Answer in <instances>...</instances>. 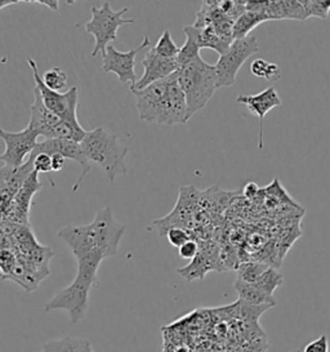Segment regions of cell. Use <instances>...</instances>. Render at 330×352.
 Here are the masks:
<instances>
[{
    "instance_id": "6da1fadb",
    "label": "cell",
    "mask_w": 330,
    "mask_h": 352,
    "mask_svg": "<svg viewBox=\"0 0 330 352\" xmlns=\"http://www.w3.org/2000/svg\"><path fill=\"white\" fill-rule=\"evenodd\" d=\"M135 97L140 119L147 123L168 125L188 122L187 104L177 73L169 75L141 91H131Z\"/></svg>"
},
{
    "instance_id": "7a4b0ae2",
    "label": "cell",
    "mask_w": 330,
    "mask_h": 352,
    "mask_svg": "<svg viewBox=\"0 0 330 352\" xmlns=\"http://www.w3.org/2000/svg\"><path fill=\"white\" fill-rule=\"evenodd\" d=\"M104 257L98 250L88 253L76 258L78 261V274L72 284L58 292L47 305L45 312L53 310L67 311L70 321L76 324L84 319L88 310V298L92 288L100 265Z\"/></svg>"
},
{
    "instance_id": "3957f363",
    "label": "cell",
    "mask_w": 330,
    "mask_h": 352,
    "mask_svg": "<svg viewBox=\"0 0 330 352\" xmlns=\"http://www.w3.org/2000/svg\"><path fill=\"white\" fill-rule=\"evenodd\" d=\"M178 84L185 94L188 119L204 109L217 89L214 65L206 63L200 56L181 66L177 72Z\"/></svg>"
},
{
    "instance_id": "277c9868",
    "label": "cell",
    "mask_w": 330,
    "mask_h": 352,
    "mask_svg": "<svg viewBox=\"0 0 330 352\" xmlns=\"http://www.w3.org/2000/svg\"><path fill=\"white\" fill-rule=\"evenodd\" d=\"M80 147L88 162L100 166L111 182L119 175L126 173L128 147L122 145L116 135L109 133L102 126L87 132Z\"/></svg>"
},
{
    "instance_id": "5b68a950",
    "label": "cell",
    "mask_w": 330,
    "mask_h": 352,
    "mask_svg": "<svg viewBox=\"0 0 330 352\" xmlns=\"http://www.w3.org/2000/svg\"><path fill=\"white\" fill-rule=\"evenodd\" d=\"M92 19L85 23V32L94 38V48L92 56L96 57L98 53L104 54L107 45L116 41L118 30L128 23H133L134 20H126L123 16L128 8L120 11H113L111 4L104 1L102 7H92Z\"/></svg>"
},
{
    "instance_id": "8992f818",
    "label": "cell",
    "mask_w": 330,
    "mask_h": 352,
    "mask_svg": "<svg viewBox=\"0 0 330 352\" xmlns=\"http://www.w3.org/2000/svg\"><path fill=\"white\" fill-rule=\"evenodd\" d=\"M259 51L257 38L249 35L243 39H235L226 52L219 56L214 65L217 88L232 87L236 82L237 73L248 58Z\"/></svg>"
},
{
    "instance_id": "52a82bcc",
    "label": "cell",
    "mask_w": 330,
    "mask_h": 352,
    "mask_svg": "<svg viewBox=\"0 0 330 352\" xmlns=\"http://www.w3.org/2000/svg\"><path fill=\"white\" fill-rule=\"evenodd\" d=\"M28 63L30 66L31 72L34 75V80L36 84L35 88L39 91L44 104L51 110L53 114L57 115L63 122H67V123H72V124H79L78 115H76L78 88L72 87L65 94L51 91L50 88L45 87V84L43 83L36 63L29 58Z\"/></svg>"
},
{
    "instance_id": "ba28073f",
    "label": "cell",
    "mask_w": 330,
    "mask_h": 352,
    "mask_svg": "<svg viewBox=\"0 0 330 352\" xmlns=\"http://www.w3.org/2000/svg\"><path fill=\"white\" fill-rule=\"evenodd\" d=\"M89 225L92 228L96 249L102 253L104 258L115 256L125 232V226L115 219L113 209L110 207L100 209Z\"/></svg>"
},
{
    "instance_id": "9c48e42d",
    "label": "cell",
    "mask_w": 330,
    "mask_h": 352,
    "mask_svg": "<svg viewBox=\"0 0 330 352\" xmlns=\"http://www.w3.org/2000/svg\"><path fill=\"white\" fill-rule=\"evenodd\" d=\"M38 137L34 131L26 126L21 132H7L0 129V138L6 144V151L0 154V162L10 168H20L31 155L35 146L38 145Z\"/></svg>"
},
{
    "instance_id": "30bf717a",
    "label": "cell",
    "mask_w": 330,
    "mask_h": 352,
    "mask_svg": "<svg viewBox=\"0 0 330 352\" xmlns=\"http://www.w3.org/2000/svg\"><path fill=\"white\" fill-rule=\"evenodd\" d=\"M150 39L147 35H144V42L140 44V47L131 50L128 52H120L113 45H107L106 52L102 54V70L104 73H113L119 82L122 83H131L132 85L138 82L137 74L134 70L135 66V57L144 48L151 47Z\"/></svg>"
},
{
    "instance_id": "8fae6325",
    "label": "cell",
    "mask_w": 330,
    "mask_h": 352,
    "mask_svg": "<svg viewBox=\"0 0 330 352\" xmlns=\"http://www.w3.org/2000/svg\"><path fill=\"white\" fill-rule=\"evenodd\" d=\"M36 154H48V155H61L65 160L70 159L76 162L79 166H82V173L79 176V179L76 181L74 191L76 192L79 190V186L82 184V178L87 176L91 172V163L88 162V159L82 153L80 144L69 141V140H44L41 142H38V145L35 146L34 151L31 153V155H36Z\"/></svg>"
},
{
    "instance_id": "7c38bea8",
    "label": "cell",
    "mask_w": 330,
    "mask_h": 352,
    "mask_svg": "<svg viewBox=\"0 0 330 352\" xmlns=\"http://www.w3.org/2000/svg\"><path fill=\"white\" fill-rule=\"evenodd\" d=\"M226 271L221 259V250L216 244H206L199 248V253L187 266L177 270V272L184 276L187 281L203 280L209 271Z\"/></svg>"
},
{
    "instance_id": "4fadbf2b",
    "label": "cell",
    "mask_w": 330,
    "mask_h": 352,
    "mask_svg": "<svg viewBox=\"0 0 330 352\" xmlns=\"http://www.w3.org/2000/svg\"><path fill=\"white\" fill-rule=\"evenodd\" d=\"M144 73L138 82L131 85V91H141L144 89L146 87L156 83L162 79L168 78L169 75L177 73L178 72V63L175 61V58H163L159 54H156L153 47H150V51L146 53L144 61Z\"/></svg>"
},
{
    "instance_id": "5bb4252c",
    "label": "cell",
    "mask_w": 330,
    "mask_h": 352,
    "mask_svg": "<svg viewBox=\"0 0 330 352\" xmlns=\"http://www.w3.org/2000/svg\"><path fill=\"white\" fill-rule=\"evenodd\" d=\"M237 104H245L252 114L257 115L259 119V132H258V148H263V120L265 116L274 109L281 106V100L274 87H268L267 89L257 94L239 96Z\"/></svg>"
},
{
    "instance_id": "9a60e30c",
    "label": "cell",
    "mask_w": 330,
    "mask_h": 352,
    "mask_svg": "<svg viewBox=\"0 0 330 352\" xmlns=\"http://www.w3.org/2000/svg\"><path fill=\"white\" fill-rule=\"evenodd\" d=\"M58 238L62 239L70 247L75 258L87 256L88 253L97 250L91 225L66 226L58 231Z\"/></svg>"
},
{
    "instance_id": "2e32d148",
    "label": "cell",
    "mask_w": 330,
    "mask_h": 352,
    "mask_svg": "<svg viewBox=\"0 0 330 352\" xmlns=\"http://www.w3.org/2000/svg\"><path fill=\"white\" fill-rule=\"evenodd\" d=\"M32 159L28 157L26 163L20 168H0V199L10 200L16 197L28 177L32 172Z\"/></svg>"
},
{
    "instance_id": "e0dca14e",
    "label": "cell",
    "mask_w": 330,
    "mask_h": 352,
    "mask_svg": "<svg viewBox=\"0 0 330 352\" xmlns=\"http://www.w3.org/2000/svg\"><path fill=\"white\" fill-rule=\"evenodd\" d=\"M61 122V119L44 104L39 91L34 89V102L31 104L29 128L38 135L47 138L52 129Z\"/></svg>"
},
{
    "instance_id": "ac0fdd59",
    "label": "cell",
    "mask_w": 330,
    "mask_h": 352,
    "mask_svg": "<svg viewBox=\"0 0 330 352\" xmlns=\"http://www.w3.org/2000/svg\"><path fill=\"white\" fill-rule=\"evenodd\" d=\"M41 188V182L38 179V173L35 170L31 172L30 176L25 181L16 197H13V214L23 223H28L29 212H30L31 199Z\"/></svg>"
},
{
    "instance_id": "d6986e66",
    "label": "cell",
    "mask_w": 330,
    "mask_h": 352,
    "mask_svg": "<svg viewBox=\"0 0 330 352\" xmlns=\"http://www.w3.org/2000/svg\"><path fill=\"white\" fill-rule=\"evenodd\" d=\"M234 288L236 290L239 300L249 303V305H253V306L268 305L271 307H274L276 305V300L274 297L261 292L254 284H249V283H244L241 280L236 279L234 283Z\"/></svg>"
},
{
    "instance_id": "ffe728a7",
    "label": "cell",
    "mask_w": 330,
    "mask_h": 352,
    "mask_svg": "<svg viewBox=\"0 0 330 352\" xmlns=\"http://www.w3.org/2000/svg\"><path fill=\"white\" fill-rule=\"evenodd\" d=\"M266 21H270V19L263 13L252 11L244 12L236 21L234 22V28H232L234 41L247 38L249 36V34L257 28L258 25Z\"/></svg>"
},
{
    "instance_id": "44dd1931",
    "label": "cell",
    "mask_w": 330,
    "mask_h": 352,
    "mask_svg": "<svg viewBox=\"0 0 330 352\" xmlns=\"http://www.w3.org/2000/svg\"><path fill=\"white\" fill-rule=\"evenodd\" d=\"M192 28L195 30L196 41H197L200 50L201 48H210V50L216 51L221 56V54H223L230 48V45L223 42L217 35L214 29L210 25L204 26V28H195V26H192Z\"/></svg>"
},
{
    "instance_id": "7402d4cb",
    "label": "cell",
    "mask_w": 330,
    "mask_h": 352,
    "mask_svg": "<svg viewBox=\"0 0 330 352\" xmlns=\"http://www.w3.org/2000/svg\"><path fill=\"white\" fill-rule=\"evenodd\" d=\"M184 32L186 34V42L181 48L179 53L175 57V61L178 63V67L184 66L186 63L192 61L196 57L200 56V47L196 41L195 30L192 28V25L185 26Z\"/></svg>"
},
{
    "instance_id": "603a6c76",
    "label": "cell",
    "mask_w": 330,
    "mask_h": 352,
    "mask_svg": "<svg viewBox=\"0 0 330 352\" xmlns=\"http://www.w3.org/2000/svg\"><path fill=\"white\" fill-rule=\"evenodd\" d=\"M271 266L259 261H243L236 267L237 279L253 284Z\"/></svg>"
},
{
    "instance_id": "cb8c5ba5",
    "label": "cell",
    "mask_w": 330,
    "mask_h": 352,
    "mask_svg": "<svg viewBox=\"0 0 330 352\" xmlns=\"http://www.w3.org/2000/svg\"><path fill=\"white\" fill-rule=\"evenodd\" d=\"M283 281H284V278L278 270L268 267L253 284L265 294L274 297L275 290L278 289V287L283 284Z\"/></svg>"
},
{
    "instance_id": "d4e9b609",
    "label": "cell",
    "mask_w": 330,
    "mask_h": 352,
    "mask_svg": "<svg viewBox=\"0 0 330 352\" xmlns=\"http://www.w3.org/2000/svg\"><path fill=\"white\" fill-rule=\"evenodd\" d=\"M250 73L257 78H263L270 82H276L283 74L278 63H268L262 58H257L250 63Z\"/></svg>"
},
{
    "instance_id": "484cf974",
    "label": "cell",
    "mask_w": 330,
    "mask_h": 352,
    "mask_svg": "<svg viewBox=\"0 0 330 352\" xmlns=\"http://www.w3.org/2000/svg\"><path fill=\"white\" fill-rule=\"evenodd\" d=\"M278 4V16L280 20L289 19V20H306V11L300 0H280Z\"/></svg>"
},
{
    "instance_id": "4316f807",
    "label": "cell",
    "mask_w": 330,
    "mask_h": 352,
    "mask_svg": "<svg viewBox=\"0 0 330 352\" xmlns=\"http://www.w3.org/2000/svg\"><path fill=\"white\" fill-rule=\"evenodd\" d=\"M43 83L45 84L47 88L54 92H60L67 85V74L65 73L60 67H52L47 70L41 76Z\"/></svg>"
},
{
    "instance_id": "83f0119b",
    "label": "cell",
    "mask_w": 330,
    "mask_h": 352,
    "mask_svg": "<svg viewBox=\"0 0 330 352\" xmlns=\"http://www.w3.org/2000/svg\"><path fill=\"white\" fill-rule=\"evenodd\" d=\"M155 53L159 54L163 58H175L179 53V47L175 44V41L172 39V35L169 30H165L163 35L160 36V39L156 43V45L153 47Z\"/></svg>"
},
{
    "instance_id": "f1b7e54d",
    "label": "cell",
    "mask_w": 330,
    "mask_h": 352,
    "mask_svg": "<svg viewBox=\"0 0 330 352\" xmlns=\"http://www.w3.org/2000/svg\"><path fill=\"white\" fill-rule=\"evenodd\" d=\"M305 7L306 17H318L321 20L328 19L330 12V0H300Z\"/></svg>"
},
{
    "instance_id": "f546056e",
    "label": "cell",
    "mask_w": 330,
    "mask_h": 352,
    "mask_svg": "<svg viewBox=\"0 0 330 352\" xmlns=\"http://www.w3.org/2000/svg\"><path fill=\"white\" fill-rule=\"evenodd\" d=\"M232 309L239 312V318L241 319H245V320H258L259 316L266 312L268 309H271V306L268 305H263V306H253V305H249L245 303L243 300H237V303H235L232 306Z\"/></svg>"
},
{
    "instance_id": "4dcf8cb0",
    "label": "cell",
    "mask_w": 330,
    "mask_h": 352,
    "mask_svg": "<svg viewBox=\"0 0 330 352\" xmlns=\"http://www.w3.org/2000/svg\"><path fill=\"white\" fill-rule=\"evenodd\" d=\"M166 238H168V241L175 248H179L181 245L185 244L186 241L191 240L190 234L186 231L185 228H169L166 231Z\"/></svg>"
},
{
    "instance_id": "1f68e13d",
    "label": "cell",
    "mask_w": 330,
    "mask_h": 352,
    "mask_svg": "<svg viewBox=\"0 0 330 352\" xmlns=\"http://www.w3.org/2000/svg\"><path fill=\"white\" fill-rule=\"evenodd\" d=\"M32 159V169L39 173H50L52 172V157L48 154H36L30 155Z\"/></svg>"
},
{
    "instance_id": "d6a6232c",
    "label": "cell",
    "mask_w": 330,
    "mask_h": 352,
    "mask_svg": "<svg viewBox=\"0 0 330 352\" xmlns=\"http://www.w3.org/2000/svg\"><path fill=\"white\" fill-rule=\"evenodd\" d=\"M178 253H179V257L192 261L195 258L196 254L199 253V244L196 243L195 240H188L184 245H181L178 248Z\"/></svg>"
},
{
    "instance_id": "836d02e7",
    "label": "cell",
    "mask_w": 330,
    "mask_h": 352,
    "mask_svg": "<svg viewBox=\"0 0 330 352\" xmlns=\"http://www.w3.org/2000/svg\"><path fill=\"white\" fill-rule=\"evenodd\" d=\"M303 352H329V342L327 336H321L318 340L309 342Z\"/></svg>"
},
{
    "instance_id": "e575fe53",
    "label": "cell",
    "mask_w": 330,
    "mask_h": 352,
    "mask_svg": "<svg viewBox=\"0 0 330 352\" xmlns=\"http://www.w3.org/2000/svg\"><path fill=\"white\" fill-rule=\"evenodd\" d=\"M52 172H60L65 166V159L61 155H51Z\"/></svg>"
},
{
    "instance_id": "d590c367",
    "label": "cell",
    "mask_w": 330,
    "mask_h": 352,
    "mask_svg": "<svg viewBox=\"0 0 330 352\" xmlns=\"http://www.w3.org/2000/svg\"><path fill=\"white\" fill-rule=\"evenodd\" d=\"M31 3H38V4L48 7L52 11L57 12L58 11V6H60L61 1H58V0H32Z\"/></svg>"
},
{
    "instance_id": "8d00e7d4",
    "label": "cell",
    "mask_w": 330,
    "mask_h": 352,
    "mask_svg": "<svg viewBox=\"0 0 330 352\" xmlns=\"http://www.w3.org/2000/svg\"><path fill=\"white\" fill-rule=\"evenodd\" d=\"M258 192V187L256 184H248L247 187L244 188V195L252 199V197H256V194Z\"/></svg>"
},
{
    "instance_id": "74e56055",
    "label": "cell",
    "mask_w": 330,
    "mask_h": 352,
    "mask_svg": "<svg viewBox=\"0 0 330 352\" xmlns=\"http://www.w3.org/2000/svg\"><path fill=\"white\" fill-rule=\"evenodd\" d=\"M19 3H26V0H0V11L13 6V4H19Z\"/></svg>"
},
{
    "instance_id": "f35d334b",
    "label": "cell",
    "mask_w": 330,
    "mask_h": 352,
    "mask_svg": "<svg viewBox=\"0 0 330 352\" xmlns=\"http://www.w3.org/2000/svg\"><path fill=\"white\" fill-rule=\"evenodd\" d=\"M292 352H300L299 350H296V351H292Z\"/></svg>"
}]
</instances>
